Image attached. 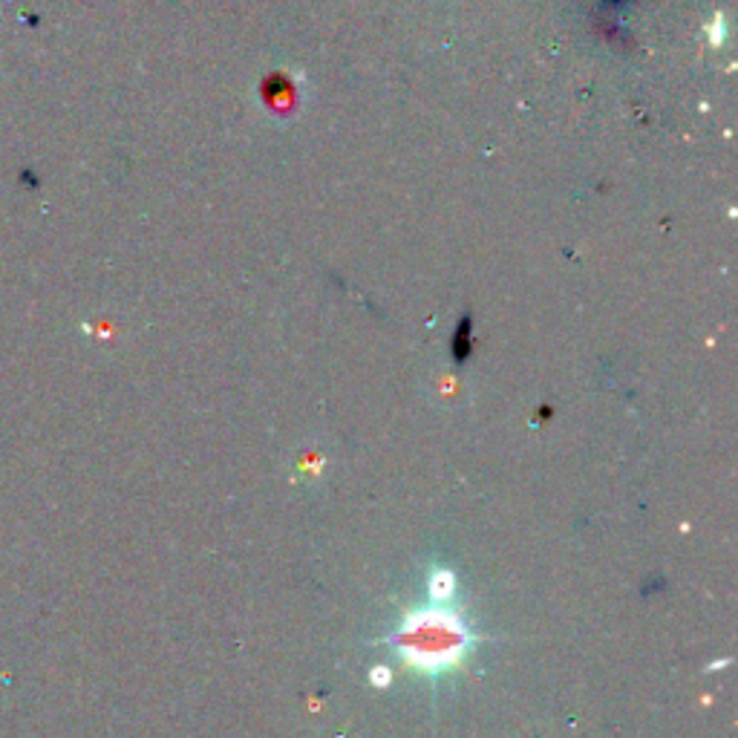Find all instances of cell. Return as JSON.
I'll return each mask as SVG.
<instances>
[{
  "label": "cell",
  "mask_w": 738,
  "mask_h": 738,
  "mask_svg": "<svg viewBox=\"0 0 738 738\" xmlns=\"http://www.w3.org/2000/svg\"><path fill=\"white\" fill-rule=\"evenodd\" d=\"M398 644L407 652L409 661L436 673L456 664L468 652L470 635L459 617L439 609V612L409 614V621L398 632Z\"/></svg>",
  "instance_id": "obj_1"
},
{
  "label": "cell",
  "mask_w": 738,
  "mask_h": 738,
  "mask_svg": "<svg viewBox=\"0 0 738 738\" xmlns=\"http://www.w3.org/2000/svg\"><path fill=\"white\" fill-rule=\"evenodd\" d=\"M454 358L459 361V364H465V361L470 358V321L465 318V323L459 326V332H456L454 337Z\"/></svg>",
  "instance_id": "obj_2"
}]
</instances>
